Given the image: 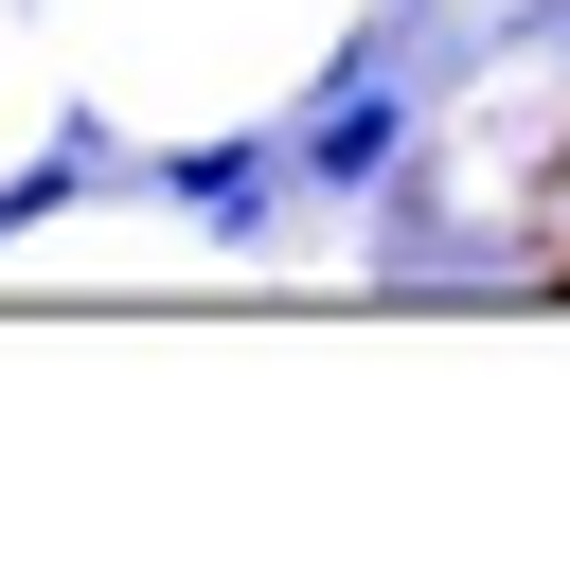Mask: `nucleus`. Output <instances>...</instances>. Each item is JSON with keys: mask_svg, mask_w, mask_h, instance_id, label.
<instances>
[{"mask_svg": "<svg viewBox=\"0 0 570 570\" xmlns=\"http://www.w3.org/2000/svg\"><path fill=\"white\" fill-rule=\"evenodd\" d=\"M285 142H303V196H392V178L428 160V89H410V53H392V36H356V53H338V89H321Z\"/></svg>", "mask_w": 570, "mask_h": 570, "instance_id": "obj_1", "label": "nucleus"}, {"mask_svg": "<svg viewBox=\"0 0 570 570\" xmlns=\"http://www.w3.org/2000/svg\"><path fill=\"white\" fill-rule=\"evenodd\" d=\"M142 178H160V214H196V232H267V214L303 196V142H285V125H214V142H160Z\"/></svg>", "mask_w": 570, "mask_h": 570, "instance_id": "obj_2", "label": "nucleus"}, {"mask_svg": "<svg viewBox=\"0 0 570 570\" xmlns=\"http://www.w3.org/2000/svg\"><path fill=\"white\" fill-rule=\"evenodd\" d=\"M89 178H107V125H53V160H18V178H0V232H36V214H71Z\"/></svg>", "mask_w": 570, "mask_h": 570, "instance_id": "obj_3", "label": "nucleus"}]
</instances>
